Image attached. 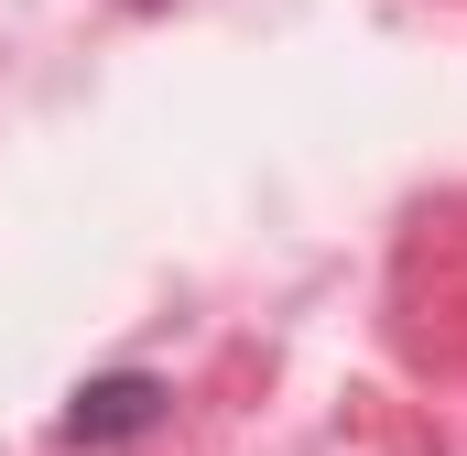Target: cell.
I'll list each match as a JSON object with an SVG mask.
<instances>
[{
  "label": "cell",
  "mask_w": 467,
  "mask_h": 456,
  "mask_svg": "<svg viewBox=\"0 0 467 456\" xmlns=\"http://www.w3.org/2000/svg\"><path fill=\"white\" fill-rule=\"evenodd\" d=\"M152 413H163V380H152V369H119V380H88V391H77L66 435H77V446H119V435H141Z\"/></svg>",
  "instance_id": "6da1fadb"
}]
</instances>
